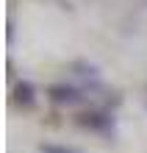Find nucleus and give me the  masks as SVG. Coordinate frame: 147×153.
<instances>
[{
	"label": "nucleus",
	"mask_w": 147,
	"mask_h": 153,
	"mask_svg": "<svg viewBox=\"0 0 147 153\" xmlns=\"http://www.w3.org/2000/svg\"><path fill=\"white\" fill-rule=\"evenodd\" d=\"M78 123L81 125H86V128H92V131H108L111 128V117L108 114H103V111H86V114H81L78 117Z\"/></svg>",
	"instance_id": "nucleus-2"
},
{
	"label": "nucleus",
	"mask_w": 147,
	"mask_h": 153,
	"mask_svg": "<svg viewBox=\"0 0 147 153\" xmlns=\"http://www.w3.org/2000/svg\"><path fill=\"white\" fill-rule=\"evenodd\" d=\"M14 100L22 103V106H33V103H36V89H33V84L20 81V84L14 86Z\"/></svg>",
	"instance_id": "nucleus-3"
},
{
	"label": "nucleus",
	"mask_w": 147,
	"mask_h": 153,
	"mask_svg": "<svg viewBox=\"0 0 147 153\" xmlns=\"http://www.w3.org/2000/svg\"><path fill=\"white\" fill-rule=\"evenodd\" d=\"M47 100L56 106H75L83 100V92L72 84H53V86H47Z\"/></svg>",
	"instance_id": "nucleus-1"
}]
</instances>
